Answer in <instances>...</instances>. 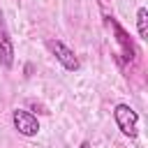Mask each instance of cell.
Instances as JSON below:
<instances>
[{"mask_svg": "<svg viewBox=\"0 0 148 148\" xmlns=\"http://www.w3.org/2000/svg\"><path fill=\"white\" fill-rule=\"evenodd\" d=\"M136 30H139L141 39L148 37V9L146 7H139V12H136Z\"/></svg>", "mask_w": 148, "mask_h": 148, "instance_id": "5", "label": "cell"}, {"mask_svg": "<svg viewBox=\"0 0 148 148\" xmlns=\"http://www.w3.org/2000/svg\"><path fill=\"white\" fill-rule=\"evenodd\" d=\"M46 46H49V51L56 56V60L65 67V69H69V72H76L79 67H81V62H79V58H76V53L72 51V49H67L62 42H58V39H49L46 42Z\"/></svg>", "mask_w": 148, "mask_h": 148, "instance_id": "2", "label": "cell"}, {"mask_svg": "<svg viewBox=\"0 0 148 148\" xmlns=\"http://www.w3.org/2000/svg\"><path fill=\"white\" fill-rule=\"evenodd\" d=\"M12 120H14V127L18 130V134H23V136H35V134L39 132L37 118H35L30 111H25V109H16V111L12 113Z\"/></svg>", "mask_w": 148, "mask_h": 148, "instance_id": "3", "label": "cell"}, {"mask_svg": "<svg viewBox=\"0 0 148 148\" xmlns=\"http://www.w3.org/2000/svg\"><path fill=\"white\" fill-rule=\"evenodd\" d=\"M0 62L7 69L14 65V44H12V37H9V30H7V23H5L2 9H0Z\"/></svg>", "mask_w": 148, "mask_h": 148, "instance_id": "4", "label": "cell"}, {"mask_svg": "<svg viewBox=\"0 0 148 148\" xmlns=\"http://www.w3.org/2000/svg\"><path fill=\"white\" fill-rule=\"evenodd\" d=\"M113 118H116L118 130H120L125 136H130V139H134V136H136L139 113H136L130 104H116V109H113Z\"/></svg>", "mask_w": 148, "mask_h": 148, "instance_id": "1", "label": "cell"}, {"mask_svg": "<svg viewBox=\"0 0 148 148\" xmlns=\"http://www.w3.org/2000/svg\"><path fill=\"white\" fill-rule=\"evenodd\" d=\"M79 148H90V143H88V141H83V143H81Z\"/></svg>", "mask_w": 148, "mask_h": 148, "instance_id": "6", "label": "cell"}]
</instances>
